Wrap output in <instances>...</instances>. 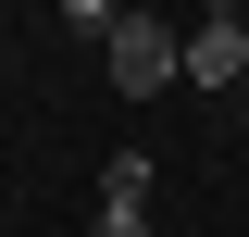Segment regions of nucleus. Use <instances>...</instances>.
I'll use <instances>...</instances> for the list:
<instances>
[{
	"instance_id": "f03ea898",
	"label": "nucleus",
	"mask_w": 249,
	"mask_h": 237,
	"mask_svg": "<svg viewBox=\"0 0 249 237\" xmlns=\"http://www.w3.org/2000/svg\"><path fill=\"white\" fill-rule=\"evenodd\" d=\"M187 88H249V25H237V13L187 25Z\"/></svg>"
},
{
	"instance_id": "39448f33",
	"label": "nucleus",
	"mask_w": 249,
	"mask_h": 237,
	"mask_svg": "<svg viewBox=\"0 0 249 237\" xmlns=\"http://www.w3.org/2000/svg\"><path fill=\"white\" fill-rule=\"evenodd\" d=\"M237 113H249V88H237Z\"/></svg>"
},
{
	"instance_id": "7ed1b4c3",
	"label": "nucleus",
	"mask_w": 249,
	"mask_h": 237,
	"mask_svg": "<svg viewBox=\"0 0 249 237\" xmlns=\"http://www.w3.org/2000/svg\"><path fill=\"white\" fill-rule=\"evenodd\" d=\"M124 13H137V0H62V25H75V38H100V50H112V25H124Z\"/></svg>"
},
{
	"instance_id": "f257e3e1",
	"label": "nucleus",
	"mask_w": 249,
	"mask_h": 237,
	"mask_svg": "<svg viewBox=\"0 0 249 237\" xmlns=\"http://www.w3.org/2000/svg\"><path fill=\"white\" fill-rule=\"evenodd\" d=\"M100 62H112V88H124V100H162V88H187V38L162 25V13H124Z\"/></svg>"
},
{
	"instance_id": "20e7f679",
	"label": "nucleus",
	"mask_w": 249,
	"mask_h": 237,
	"mask_svg": "<svg viewBox=\"0 0 249 237\" xmlns=\"http://www.w3.org/2000/svg\"><path fill=\"white\" fill-rule=\"evenodd\" d=\"M88 237H150V200H100V212H88Z\"/></svg>"
}]
</instances>
